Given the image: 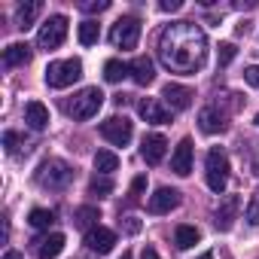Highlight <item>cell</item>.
I'll return each mask as SVG.
<instances>
[{
	"mask_svg": "<svg viewBox=\"0 0 259 259\" xmlns=\"http://www.w3.org/2000/svg\"><path fill=\"white\" fill-rule=\"evenodd\" d=\"M159 61L171 73H195L207 61V37L195 22H171L159 34Z\"/></svg>",
	"mask_w": 259,
	"mask_h": 259,
	"instance_id": "cell-1",
	"label": "cell"
},
{
	"mask_svg": "<svg viewBox=\"0 0 259 259\" xmlns=\"http://www.w3.org/2000/svg\"><path fill=\"white\" fill-rule=\"evenodd\" d=\"M101 104H104V92H101L98 85H89V89H82L79 95H73V98L64 104V113L73 116L76 122H85V119L98 116Z\"/></svg>",
	"mask_w": 259,
	"mask_h": 259,
	"instance_id": "cell-2",
	"label": "cell"
},
{
	"mask_svg": "<svg viewBox=\"0 0 259 259\" xmlns=\"http://www.w3.org/2000/svg\"><path fill=\"white\" fill-rule=\"evenodd\" d=\"M82 76V61L79 58H64V61H52L46 67V85L49 89H67Z\"/></svg>",
	"mask_w": 259,
	"mask_h": 259,
	"instance_id": "cell-3",
	"label": "cell"
},
{
	"mask_svg": "<svg viewBox=\"0 0 259 259\" xmlns=\"http://www.w3.org/2000/svg\"><path fill=\"white\" fill-rule=\"evenodd\" d=\"M204 177H207V186H210L217 195L229 186V156H226L220 147L207 150V159H204Z\"/></svg>",
	"mask_w": 259,
	"mask_h": 259,
	"instance_id": "cell-4",
	"label": "cell"
},
{
	"mask_svg": "<svg viewBox=\"0 0 259 259\" xmlns=\"http://www.w3.org/2000/svg\"><path fill=\"white\" fill-rule=\"evenodd\" d=\"M70 177H73V171H70V165L61 162V159H46V162L37 168V183H40L43 189H64V186L70 183Z\"/></svg>",
	"mask_w": 259,
	"mask_h": 259,
	"instance_id": "cell-5",
	"label": "cell"
},
{
	"mask_svg": "<svg viewBox=\"0 0 259 259\" xmlns=\"http://www.w3.org/2000/svg\"><path fill=\"white\" fill-rule=\"evenodd\" d=\"M138 40H141V19H135V16H122L110 28V43L116 49H135Z\"/></svg>",
	"mask_w": 259,
	"mask_h": 259,
	"instance_id": "cell-6",
	"label": "cell"
},
{
	"mask_svg": "<svg viewBox=\"0 0 259 259\" xmlns=\"http://www.w3.org/2000/svg\"><path fill=\"white\" fill-rule=\"evenodd\" d=\"M101 138L110 141L113 147H128L132 138H135V125L125 116H110V119L101 122Z\"/></svg>",
	"mask_w": 259,
	"mask_h": 259,
	"instance_id": "cell-7",
	"label": "cell"
},
{
	"mask_svg": "<svg viewBox=\"0 0 259 259\" xmlns=\"http://www.w3.org/2000/svg\"><path fill=\"white\" fill-rule=\"evenodd\" d=\"M64 37H67V19L64 16H49V22H43L40 34H37V46L52 52L64 43Z\"/></svg>",
	"mask_w": 259,
	"mask_h": 259,
	"instance_id": "cell-8",
	"label": "cell"
},
{
	"mask_svg": "<svg viewBox=\"0 0 259 259\" xmlns=\"http://www.w3.org/2000/svg\"><path fill=\"white\" fill-rule=\"evenodd\" d=\"M238 210H241V198H238V195H226V198L217 204V210H213L217 229H220V232H229V229L235 226V220H238Z\"/></svg>",
	"mask_w": 259,
	"mask_h": 259,
	"instance_id": "cell-9",
	"label": "cell"
},
{
	"mask_svg": "<svg viewBox=\"0 0 259 259\" xmlns=\"http://www.w3.org/2000/svg\"><path fill=\"white\" fill-rule=\"evenodd\" d=\"M177 204H180V192H177V189H168V186L156 189V192L150 195V201H147L150 213H171Z\"/></svg>",
	"mask_w": 259,
	"mask_h": 259,
	"instance_id": "cell-10",
	"label": "cell"
},
{
	"mask_svg": "<svg viewBox=\"0 0 259 259\" xmlns=\"http://www.w3.org/2000/svg\"><path fill=\"white\" fill-rule=\"evenodd\" d=\"M162 98H165V104L171 107V110H189L192 107V89H186V85H177V82H168L165 89H162Z\"/></svg>",
	"mask_w": 259,
	"mask_h": 259,
	"instance_id": "cell-11",
	"label": "cell"
},
{
	"mask_svg": "<svg viewBox=\"0 0 259 259\" xmlns=\"http://www.w3.org/2000/svg\"><path fill=\"white\" fill-rule=\"evenodd\" d=\"M113 244H116V232H110V229H104V226H95V229L85 232V247L95 250V253H101V256L110 253Z\"/></svg>",
	"mask_w": 259,
	"mask_h": 259,
	"instance_id": "cell-12",
	"label": "cell"
},
{
	"mask_svg": "<svg viewBox=\"0 0 259 259\" xmlns=\"http://www.w3.org/2000/svg\"><path fill=\"white\" fill-rule=\"evenodd\" d=\"M165 150H168V141L162 135H147L144 144H141V156L147 165H159L165 159Z\"/></svg>",
	"mask_w": 259,
	"mask_h": 259,
	"instance_id": "cell-13",
	"label": "cell"
},
{
	"mask_svg": "<svg viewBox=\"0 0 259 259\" xmlns=\"http://www.w3.org/2000/svg\"><path fill=\"white\" fill-rule=\"evenodd\" d=\"M171 171L180 174V177H186V174L192 171V141H189V138H183V141L177 144V150H174V156H171Z\"/></svg>",
	"mask_w": 259,
	"mask_h": 259,
	"instance_id": "cell-14",
	"label": "cell"
},
{
	"mask_svg": "<svg viewBox=\"0 0 259 259\" xmlns=\"http://www.w3.org/2000/svg\"><path fill=\"white\" fill-rule=\"evenodd\" d=\"M138 113H141L150 125H165V122H171V113H168L156 98H144V101L138 104Z\"/></svg>",
	"mask_w": 259,
	"mask_h": 259,
	"instance_id": "cell-15",
	"label": "cell"
},
{
	"mask_svg": "<svg viewBox=\"0 0 259 259\" xmlns=\"http://www.w3.org/2000/svg\"><path fill=\"white\" fill-rule=\"evenodd\" d=\"M198 128L204 135H220L223 128H226V122H223V113L217 110V107H204L201 113H198Z\"/></svg>",
	"mask_w": 259,
	"mask_h": 259,
	"instance_id": "cell-16",
	"label": "cell"
},
{
	"mask_svg": "<svg viewBox=\"0 0 259 259\" xmlns=\"http://www.w3.org/2000/svg\"><path fill=\"white\" fill-rule=\"evenodd\" d=\"M31 46L28 43H10L7 49H4V67H22V64H28L31 61Z\"/></svg>",
	"mask_w": 259,
	"mask_h": 259,
	"instance_id": "cell-17",
	"label": "cell"
},
{
	"mask_svg": "<svg viewBox=\"0 0 259 259\" xmlns=\"http://www.w3.org/2000/svg\"><path fill=\"white\" fill-rule=\"evenodd\" d=\"M34 244H37V256L40 259H55L64 250V235L61 232H52V235H46V238H40Z\"/></svg>",
	"mask_w": 259,
	"mask_h": 259,
	"instance_id": "cell-18",
	"label": "cell"
},
{
	"mask_svg": "<svg viewBox=\"0 0 259 259\" xmlns=\"http://www.w3.org/2000/svg\"><path fill=\"white\" fill-rule=\"evenodd\" d=\"M25 122L34 128V132H43V128L49 125V110L40 101H28L25 104Z\"/></svg>",
	"mask_w": 259,
	"mask_h": 259,
	"instance_id": "cell-19",
	"label": "cell"
},
{
	"mask_svg": "<svg viewBox=\"0 0 259 259\" xmlns=\"http://www.w3.org/2000/svg\"><path fill=\"white\" fill-rule=\"evenodd\" d=\"M132 79H135L138 85H150V82L156 79V70H153V61H150L147 55H141V58H135V64H132Z\"/></svg>",
	"mask_w": 259,
	"mask_h": 259,
	"instance_id": "cell-20",
	"label": "cell"
},
{
	"mask_svg": "<svg viewBox=\"0 0 259 259\" xmlns=\"http://www.w3.org/2000/svg\"><path fill=\"white\" fill-rule=\"evenodd\" d=\"M116 168H119V156L116 153H110V150H98L95 153V171L101 177H110Z\"/></svg>",
	"mask_w": 259,
	"mask_h": 259,
	"instance_id": "cell-21",
	"label": "cell"
},
{
	"mask_svg": "<svg viewBox=\"0 0 259 259\" xmlns=\"http://www.w3.org/2000/svg\"><path fill=\"white\" fill-rule=\"evenodd\" d=\"M37 16H40V4H22V7L16 10V28L28 31V28L34 25Z\"/></svg>",
	"mask_w": 259,
	"mask_h": 259,
	"instance_id": "cell-22",
	"label": "cell"
},
{
	"mask_svg": "<svg viewBox=\"0 0 259 259\" xmlns=\"http://www.w3.org/2000/svg\"><path fill=\"white\" fill-rule=\"evenodd\" d=\"M198 229L195 226H177V232H174V244L180 247V250H189V247H195L198 244Z\"/></svg>",
	"mask_w": 259,
	"mask_h": 259,
	"instance_id": "cell-23",
	"label": "cell"
},
{
	"mask_svg": "<svg viewBox=\"0 0 259 259\" xmlns=\"http://www.w3.org/2000/svg\"><path fill=\"white\" fill-rule=\"evenodd\" d=\"M128 70H132V67H128V64H122V61H107L104 64V79L107 82H119V79H125L128 76Z\"/></svg>",
	"mask_w": 259,
	"mask_h": 259,
	"instance_id": "cell-24",
	"label": "cell"
},
{
	"mask_svg": "<svg viewBox=\"0 0 259 259\" xmlns=\"http://www.w3.org/2000/svg\"><path fill=\"white\" fill-rule=\"evenodd\" d=\"M98 37H101V28H98V22L85 19V22L79 25V43H82V46H95V43H98Z\"/></svg>",
	"mask_w": 259,
	"mask_h": 259,
	"instance_id": "cell-25",
	"label": "cell"
},
{
	"mask_svg": "<svg viewBox=\"0 0 259 259\" xmlns=\"http://www.w3.org/2000/svg\"><path fill=\"white\" fill-rule=\"evenodd\" d=\"M101 220V213H98V207H79L76 213H73V223L79 226V229H95V223Z\"/></svg>",
	"mask_w": 259,
	"mask_h": 259,
	"instance_id": "cell-26",
	"label": "cell"
},
{
	"mask_svg": "<svg viewBox=\"0 0 259 259\" xmlns=\"http://www.w3.org/2000/svg\"><path fill=\"white\" fill-rule=\"evenodd\" d=\"M28 223H31L34 229H49V226L55 223V213L46 210V207H34V210L28 213Z\"/></svg>",
	"mask_w": 259,
	"mask_h": 259,
	"instance_id": "cell-27",
	"label": "cell"
},
{
	"mask_svg": "<svg viewBox=\"0 0 259 259\" xmlns=\"http://www.w3.org/2000/svg\"><path fill=\"white\" fill-rule=\"evenodd\" d=\"M89 192L92 195H110L113 192V180L110 177H92L89 180Z\"/></svg>",
	"mask_w": 259,
	"mask_h": 259,
	"instance_id": "cell-28",
	"label": "cell"
},
{
	"mask_svg": "<svg viewBox=\"0 0 259 259\" xmlns=\"http://www.w3.org/2000/svg\"><path fill=\"white\" fill-rule=\"evenodd\" d=\"M244 217H247V223H250V226H259V189L250 195V204H247Z\"/></svg>",
	"mask_w": 259,
	"mask_h": 259,
	"instance_id": "cell-29",
	"label": "cell"
},
{
	"mask_svg": "<svg viewBox=\"0 0 259 259\" xmlns=\"http://www.w3.org/2000/svg\"><path fill=\"white\" fill-rule=\"evenodd\" d=\"M119 226H122L128 235H138V232H141V220H138V217H125V220H119Z\"/></svg>",
	"mask_w": 259,
	"mask_h": 259,
	"instance_id": "cell-30",
	"label": "cell"
},
{
	"mask_svg": "<svg viewBox=\"0 0 259 259\" xmlns=\"http://www.w3.org/2000/svg\"><path fill=\"white\" fill-rule=\"evenodd\" d=\"M232 58H235V46L232 43H220V64L226 67V64H232Z\"/></svg>",
	"mask_w": 259,
	"mask_h": 259,
	"instance_id": "cell-31",
	"label": "cell"
},
{
	"mask_svg": "<svg viewBox=\"0 0 259 259\" xmlns=\"http://www.w3.org/2000/svg\"><path fill=\"white\" fill-rule=\"evenodd\" d=\"M4 147H7V153L13 156V153L19 150V135H16V132H7V135H4Z\"/></svg>",
	"mask_w": 259,
	"mask_h": 259,
	"instance_id": "cell-32",
	"label": "cell"
},
{
	"mask_svg": "<svg viewBox=\"0 0 259 259\" xmlns=\"http://www.w3.org/2000/svg\"><path fill=\"white\" fill-rule=\"evenodd\" d=\"M244 79H247L250 85H256V89H259V64H250V67L244 70Z\"/></svg>",
	"mask_w": 259,
	"mask_h": 259,
	"instance_id": "cell-33",
	"label": "cell"
},
{
	"mask_svg": "<svg viewBox=\"0 0 259 259\" xmlns=\"http://www.w3.org/2000/svg\"><path fill=\"white\" fill-rule=\"evenodd\" d=\"M110 7V0H98V4H82V10L85 13H104Z\"/></svg>",
	"mask_w": 259,
	"mask_h": 259,
	"instance_id": "cell-34",
	"label": "cell"
},
{
	"mask_svg": "<svg viewBox=\"0 0 259 259\" xmlns=\"http://www.w3.org/2000/svg\"><path fill=\"white\" fill-rule=\"evenodd\" d=\"M180 7H183L180 0H162V4H159V10H162V13H177Z\"/></svg>",
	"mask_w": 259,
	"mask_h": 259,
	"instance_id": "cell-35",
	"label": "cell"
},
{
	"mask_svg": "<svg viewBox=\"0 0 259 259\" xmlns=\"http://www.w3.org/2000/svg\"><path fill=\"white\" fill-rule=\"evenodd\" d=\"M144 186H147V177H135V183H132V198H138V195L144 192Z\"/></svg>",
	"mask_w": 259,
	"mask_h": 259,
	"instance_id": "cell-36",
	"label": "cell"
},
{
	"mask_svg": "<svg viewBox=\"0 0 259 259\" xmlns=\"http://www.w3.org/2000/svg\"><path fill=\"white\" fill-rule=\"evenodd\" d=\"M141 259H162V256H159V253H156L153 247H144V253H141Z\"/></svg>",
	"mask_w": 259,
	"mask_h": 259,
	"instance_id": "cell-37",
	"label": "cell"
},
{
	"mask_svg": "<svg viewBox=\"0 0 259 259\" xmlns=\"http://www.w3.org/2000/svg\"><path fill=\"white\" fill-rule=\"evenodd\" d=\"M4 259H25V256H22V253H16V250H7V256H4Z\"/></svg>",
	"mask_w": 259,
	"mask_h": 259,
	"instance_id": "cell-38",
	"label": "cell"
},
{
	"mask_svg": "<svg viewBox=\"0 0 259 259\" xmlns=\"http://www.w3.org/2000/svg\"><path fill=\"white\" fill-rule=\"evenodd\" d=\"M198 259H213V256H210V253H201V256H198Z\"/></svg>",
	"mask_w": 259,
	"mask_h": 259,
	"instance_id": "cell-39",
	"label": "cell"
},
{
	"mask_svg": "<svg viewBox=\"0 0 259 259\" xmlns=\"http://www.w3.org/2000/svg\"><path fill=\"white\" fill-rule=\"evenodd\" d=\"M122 259H132V253H122Z\"/></svg>",
	"mask_w": 259,
	"mask_h": 259,
	"instance_id": "cell-40",
	"label": "cell"
},
{
	"mask_svg": "<svg viewBox=\"0 0 259 259\" xmlns=\"http://www.w3.org/2000/svg\"><path fill=\"white\" fill-rule=\"evenodd\" d=\"M253 125H259V113H256V119H253Z\"/></svg>",
	"mask_w": 259,
	"mask_h": 259,
	"instance_id": "cell-41",
	"label": "cell"
}]
</instances>
